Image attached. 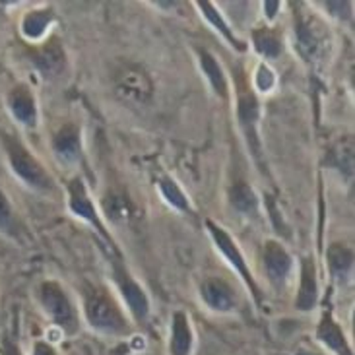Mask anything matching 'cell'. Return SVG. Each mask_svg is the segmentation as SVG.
<instances>
[{"label": "cell", "instance_id": "obj_25", "mask_svg": "<svg viewBox=\"0 0 355 355\" xmlns=\"http://www.w3.org/2000/svg\"><path fill=\"white\" fill-rule=\"evenodd\" d=\"M157 189H159V194H162V198H164L171 208L179 211H191V202L187 198V194L182 191L181 187L177 184L173 177H169V175H159V179H157Z\"/></svg>", "mask_w": 355, "mask_h": 355}, {"label": "cell", "instance_id": "obj_20", "mask_svg": "<svg viewBox=\"0 0 355 355\" xmlns=\"http://www.w3.org/2000/svg\"><path fill=\"white\" fill-rule=\"evenodd\" d=\"M327 264L332 278L346 282L354 272V249L346 243H332L327 250Z\"/></svg>", "mask_w": 355, "mask_h": 355}, {"label": "cell", "instance_id": "obj_9", "mask_svg": "<svg viewBox=\"0 0 355 355\" xmlns=\"http://www.w3.org/2000/svg\"><path fill=\"white\" fill-rule=\"evenodd\" d=\"M111 264H113V278H115L116 288H119L121 295L125 299L130 317L135 318L136 322L142 324V322L148 320L150 311H152L148 293H146L144 288L136 282L135 276L130 274V270L126 268L125 262H123L121 257H113Z\"/></svg>", "mask_w": 355, "mask_h": 355}, {"label": "cell", "instance_id": "obj_27", "mask_svg": "<svg viewBox=\"0 0 355 355\" xmlns=\"http://www.w3.org/2000/svg\"><path fill=\"white\" fill-rule=\"evenodd\" d=\"M274 87H276V74H274V70L266 62H260L257 70H254V89H259L262 94H270Z\"/></svg>", "mask_w": 355, "mask_h": 355}, {"label": "cell", "instance_id": "obj_7", "mask_svg": "<svg viewBox=\"0 0 355 355\" xmlns=\"http://www.w3.org/2000/svg\"><path fill=\"white\" fill-rule=\"evenodd\" d=\"M113 86L119 99L132 105H146L154 96L152 78L138 64H123L115 72Z\"/></svg>", "mask_w": 355, "mask_h": 355}, {"label": "cell", "instance_id": "obj_18", "mask_svg": "<svg viewBox=\"0 0 355 355\" xmlns=\"http://www.w3.org/2000/svg\"><path fill=\"white\" fill-rule=\"evenodd\" d=\"M196 58H198L200 70L204 72V76L208 80L211 89H214V94L223 101H227L230 99V82H227V76H225L223 68L218 62V58L204 47H196Z\"/></svg>", "mask_w": 355, "mask_h": 355}, {"label": "cell", "instance_id": "obj_17", "mask_svg": "<svg viewBox=\"0 0 355 355\" xmlns=\"http://www.w3.org/2000/svg\"><path fill=\"white\" fill-rule=\"evenodd\" d=\"M318 303V276L317 264L311 257L301 260V282H299L295 309L301 313H309L317 307Z\"/></svg>", "mask_w": 355, "mask_h": 355}, {"label": "cell", "instance_id": "obj_26", "mask_svg": "<svg viewBox=\"0 0 355 355\" xmlns=\"http://www.w3.org/2000/svg\"><path fill=\"white\" fill-rule=\"evenodd\" d=\"M0 231L8 237H18V220L6 192L0 189Z\"/></svg>", "mask_w": 355, "mask_h": 355}, {"label": "cell", "instance_id": "obj_10", "mask_svg": "<svg viewBox=\"0 0 355 355\" xmlns=\"http://www.w3.org/2000/svg\"><path fill=\"white\" fill-rule=\"evenodd\" d=\"M262 264L268 278L270 286L276 289H284L293 272V257L289 250L276 239H268L262 249Z\"/></svg>", "mask_w": 355, "mask_h": 355}, {"label": "cell", "instance_id": "obj_21", "mask_svg": "<svg viewBox=\"0 0 355 355\" xmlns=\"http://www.w3.org/2000/svg\"><path fill=\"white\" fill-rule=\"evenodd\" d=\"M55 21V12L53 8H35L29 10L28 14L21 19V35L28 39V41H41V39L47 37L49 29Z\"/></svg>", "mask_w": 355, "mask_h": 355}, {"label": "cell", "instance_id": "obj_12", "mask_svg": "<svg viewBox=\"0 0 355 355\" xmlns=\"http://www.w3.org/2000/svg\"><path fill=\"white\" fill-rule=\"evenodd\" d=\"M200 297L204 305L220 315H227L237 307L235 291L230 286V282L218 276H210L200 284Z\"/></svg>", "mask_w": 355, "mask_h": 355}, {"label": "cell", "instance_id": "obj_1", "mask_svg": "<svg viewBox=\"0 0 355 355\" xmlns=\"http://www.w3.org/2000/svg\"><path fill=\"white\" fill-rule=\"evenodd\" d=\"M84 317L89 328L103 336L125 338L132 332V324L115 297L94 284L84 286Z\"/></svg>", "mask_w": 355, "mask_h": 355}, {"label": "cell", "instance_id": "obj_23", "mask_svg": "<svg viewBox=\"0 0 355 355\" xmlns=\"http://www.w3.org/2000/svg\"><path fill=\"white\" fill-rule=\"evenodd\" d=\"M252 45L257 49V53L264 58H278L284 51L282 33L268 26L252 29Z\"/></svg>", "mask_w": 355, "mask_h": 355}, {"label": "cell", "instance_id": "obj_24", "mask_svg": "<svg viewBox=\"0 0 355 355\" xmlns=\"http://www.w3.org/2000/svg\"><path fill=\"white\" fill-rule=\"evenodd\" d=\"M196 6L200 10L202 16L208 19V24H210L211 28L216 29L218 33H221V37L227 39V43H230L231 47L239 49V51L245 49V43H241V39L233 33V29L230 28V24H227L225 18L218 12L216 4H211V2H196Z\"/></svg>", "mask_w": 355, "mask_h": 355}, {"label": "cell", "instance_id": "obj_4", "mask_svg": "<svg viewBox=\"0 0 355 355\" xmlns=\"http://www.w3.org/2000/svg\"><path fill=\"white\" fill-rule=\"evenodd\" d=\"M37 293L41 309L51 318L53 327H57L64 336H76L80 330V317H78L76 305L67 293V289L62 288L57 279H45L41 282Z\"/></svg>", "mask_w": 355, "mask_h": 355}, {"label": "cell", "instance_id": "obj_15", "mask_svg": "<svg viewBox=\"0 0 355 355\" xmlns=\"http://www.w3.org/2000/svg\"><path fill=\"white\" fill-rule=\"evenodd\" d=\"M194 330H192L191 318L184 311H175L169 327V342L167 352L169 355H192L194 354Z\"/></svg>", "mask_w": 355, "mask_h": 355}, {"label": "cell", "instance_id": "obj_6", "mask_svg": "<svg viewBox=\"0 0 355 355\" xmlns=\"http://www.w3.org/2000/svg\"><path fill=\"white\" fill-rule=\"evenodd\" d=\"M206 230H208V233H210L211 243H214V245H216V249L221 252V257L227 260V264H230L231 268L239 274V278L243 279V282H245V286L250 289V293H252L254 301L260 303L262 293H260L259 284H257V279H254V276H252V272H250L249 268V262H247V259H245L243 250L239 249L237 241L233 239L230 233L223 230L221 225H218L216 221L206 220Z\"/></svg>", "mask_w": 355, "mask_h": 355}, {"label": "cell", "instance_id": "obj_13", "mask_svg": "<svg viewBox=\"0 0 355 355\" xmlns=\"http://www.w3.org/2000/svg\"><path fill=\"white\" fill-rule=\"evenodd\" d=\"M6 107H8L10 115L14 116L21 126H26V128L37 126V99L26 84H18L10 89L6 96Z\"/></svg>", "mask_w": 355, "mask_h": 355}, {"label": "cell", "instance_id": "obj_30", "mask_svg": "<svg viewBox=\"0 0 355 355\" xmlns=\"http://www.w3.org/2000/svg\"><path fill=\"white\" fill-rule=\"evenodd\" d=\"M262 8H264L266 18L274 19L276 16H278V10L282 8V4H279V2H264V4H262Z\"/></svg>", "mask_w": 355, "mask_h": 355}, {"label": "cell", "instance_id": "obj_3", "mask_svg": "<svg viewBox=\"0 0 355 355\" xmlns=\"http://www.w3.org/2000/svg\"><path fill=\"white\" fill-rule=\"evenodd\" d=\"M330 45V29L317 14L307 10L295 12V49L299 57L309 64H318L328 57Z\"/></svg>", "mask_w": 355, "mask_h": 355}, {"label": "cell", "instance_id": "obj_22", "mask_svg": "<svg viewBox=\"0 0 355 355\" xmlns=\"http://www.w3.org/2000/svg\"><path fill=\"white\" fill-rule=\"evenodd\" d=\"M230 204L233 210H237L243 216H250L259 211V196L252 191V187L245 181H235L230 187Z\"/></svg>", "mask_w": 355, "mask_h": 355}, {"label": "cell", "instance_id": "obj_19", "mask_svg": "<svg viewBox=\"0 0 355 355\" xmlns=\"http://www.w3.org/2000/svg\"><path fill=\"white\" fill-rule=\"evenodd\" d=\"M33 62L45 76H58L64 68V62H67V53L60 47L57 39H51V41H45L41 47L35 49Z\"/></svg>", "mask_w": 355, "mask_h": 355}, {"label": "cell", "instance_id": "obj_29", "mask_svg": "<svg viewBox=\"0 0 355 355\" xmlns=\"http://www.w3.org/2000/svg\"><path fill=\"white\" fill-rule=\"evenodd\" d=\"M29 355H60L58 349L47 340H35L31 346V354Z\"/></svg>", "mask_w": 355, "mask_h": 355}, {"label": "cell", "instance_id": "obj_8", "mask_svg": "<svg viewBox=\"0 0 355 355\" xmlns=\"http://www.w3.org/2000/svg\"><path fill=\"white\" fill-rule=\"evenodd\" d=\"M68 192V208L70 211L80 218V220L87 221L92 227H96V231L99 233V237L105 241L107 247L111 249L113 257H119V250L115 247V241L111 237V233L105 230V223L101 221L99 214H97V208L94 200L89 198V192H87L86 184H84V179L82 177H74L72 181L68 182L67 187Z\"/></svg>", "mask_w": 355, "mask_h": 355}, {"label": "cell", "instance_id": "obj_5", "mask_svg": "<svg viewBox=\"0 0 355 355\" xmlns=\"http://www.w3.org/2000/svg\"><path fill=\"white\" fill-rule=\"evenodd\" d=\"M237 121L250 154L260 162L262 157V140H260V101L257 92L247 84V80L239 76L237 80Z\"/></svg>", "mask_w": 355, "mask_h": 355}, {"label": "cell", "instance_id": "obj_14", "mask_svg": "<svg viewBox=\"0 0 355 355\" xmlns=\"http://www.w3.org/2000/svg\"><path fill=\"white\" fill-rule=\"evenodd\" d=\"M315 336H317L318 344L332 355H354L352 342L347 340L344 328H342V324L338 322L330 311H327L320 317V320H318Z\"/></svg>", "mask_w": 355, "mask_h": 355}, {"label": "cell", "instance_id": "obj_16", "mask_svg": "<svg viewBox=\"0 0 355 355\" xmlns=\"http://www.w3.org/2000/svg\"><path fill=\"white\" fill-rule=\"evenodd\" d=\"M53 152L62 164H74L82 157V130L74 123H67L58 128L51 140Z\"/></svg>", "mask_w": 355, "mask_h": 355}, {"label": "cell", "instance_id": "obj_28", "mask_svg": "<svg viewBox=\"0 0 355 355\" xmlns=\"http://www.w3.org/2000/svg\"><path fill=\"white\" fill-rule=\"evenodd\" d=\"M0 355H24V352L14 338L4 336L0 340Z\"/></svg>", "mask_w": 355, "mask_h": 355}, {"label": "cell", "instance_id": "obj_11", "mask_svg": "<svg viewBox=\"0 0 355 355\" xmlns=\"http://www.w3.org/2000/svg\"><path fill=\"white\" fill-rule=\"evenodd\" d=\"M101 210L116 227H135L142 221V210L125 191H107L101 198Z\"/></svg>", "mask_w": 355, "mask_h": 355}, {"label": "cell", "instance_id": "obj_2", "mask_svg": "<svg viewBox=\"0 0 355 355\" xmlns=\"http://www.w3.org/2000/svg\"><path fill=\"white\" fill-rule=\"evenodd\" d=\"M0 140L4 146L12 173L16 175L26 187L37 192H51L55 189L53 177L49 175V171L37 157L29 152L28 146L24 144L18 136L12 132H2Z\"/></svg>", "mask_w": 355, "mask_h": 355}]
</instances>
